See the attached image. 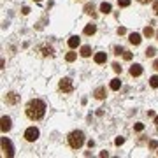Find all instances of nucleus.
Returning a JSON list of instances; mask_svg holds the SVG:
<instances>
[{
    "instance_id": "obj_12",
    "label": "nucleus",
    "mask_w": 158,
    "mask_h": 158,
    "mask_svg": "<svg viewBox=\"0 0 158 158\" xmlns=\"http://www.w3.org/2000/svg\"><path fill=\"white\" fill-rule=\"evenodd\" d=\"M109 86H111V90H119V88H121V81L116 77V79L111 81V85H109Z\"/></svg>"
},
{
    "instance_id": "obj_21",
    "label": "nucleus",
    "mask_w": 158,
    "mask_h": 158,
    "mask_svg": "<svg viewBox=\"0 0 158 158\" xmlns=\"http://www.w3.org/2000/svg\"><path fill=\"white\" fill-rule=\"evenodd\" d=\"M155 53H156L155 48H148V49H146V56H155Z\"/></svg>"
},
{
    "instance_id": "obj_26",
    "label": "nucleus",
    "mask_w": 158,
    "mask_h": 158,
    "mask_svg": "<svg viewBox=\"0 0 158 158\" xmlns=\"http://www.w3.org/2000/svg\"><path fill=\"white\" fill-rule=\"evenodd\" d=\"M142 128H144V125H142V123H137V125H135V130H137V132H141Z\"/></svg>"
},
{
    "instance_id": "obj_18",
    "label": "nucleus",
    "mask_w": 158,
    "mask_h": 158,
    "mask_svg": "<svg viewBox=\"0 0 158 158\" xmlns=\"http://www.w3.org/2000/svg\"><path fill=\"white\" fill-rule=\"evenodd\" d=\"M149 85H151V88H158V76H153L149 79Z\"/></svg>"
},
{
    "instance_id": "obj_19",
    "label": "nucleus",
    "mask_w": 158,
    "mask_h": 158,
    "mask_svg": "<svg viewBox=\"0 0 158 158\" xmlns=\"http://www.w3.org/2000/svg\"><path fill=\"white\" fill-rule=\"evenodd\" d=\"M132 0H118V6L119 7H128Z\"/></svg>"
},
{
    "instance_id": "obj_17",
    "label": "nucleus",
    "mask_w": 158,
    "mask_h": 158,
    "mask_svg": "<svg viewBox=\"0 0 158 158\" xmlns=\"http://www.w3.org/2000/svg\"><path fill=\"white\" fill-rule=\"evenodd\" d=\"M6 100H7V102H9V104H14V102H16V100H18V97H16V95H14V93H9V95H7V97H6Z\"/></svg>"
},
{
    "instance_id": "obj_14",
    "label": "nucleus",
    "mask_w": 158,
    "mask_h": 158,
    "mask_svg": "<svg viewBox=\"0 0 158 158\" xmlns=\"http://www.w3.org/2000/svg\"><path fill=\"white\" fill-rule=\"evenodd\" d=\"M90 55H91V49H90V46H83V48H81V56L88 58Z\"/></svg>"
},
{
    "instance_id": "obj_31",
    "label": "nucleus",
    "mask_w": 158,
    "mask_h": 158,
    "mask_svg": "<svg viewBox=\"0 0 158 158\" xmlns=\"http://www.w3.org/2000/svg\"><path fill=\"white\" fill-rule=\"evenodd\" d=\"M155 123H156V125H158V116H155Z\"/></svg>"
},
{
    "instance_id": "obj_20",
    "label": "nucleus",
    "mask_w": 158,
    "mask_h": 158,
    "mask_svg": "<svg viewBox=\"0 0 158 158\" xmlns=\"http://www.w3.org/2000/svg\"><path fill=\"white\" fill-rule=\"evenodd\" d=\"M153 34H155V32H153L151 27H146V28H144V35H146V37H151Z\"/></svg>"
},
{
    "instance_id": "obj_11",
    "label": "nucleus",
    "mask_w": 158,
    "mask_h": 158,
    "mask_svg": "<svg viewBox=\"0 0 158 158\" xmlns=\"http://www.w3.org/2000/svg\"><path fill=\"white\" fill-rule=\"evenodd\" d=\"M107 60V55L106 53H97L95 55V63H104Z\"/></svg>"
},
{
    "instance_id": "obj_8",
    "label": "nucleus",
    "mask_w": 158,
    "mask_h": 158,
    "mask_svg": "<svg viewBox=\"0 0 158 158\" xmlns=\"http://www.w3.org/2000/svg\"><path fill=\"white\" fill-rule=\"evenodd\" d=\"M69 48H70V49H74V48H77L79 46V37L77 35H72V37H70V39H69Z\"/></svg>"
},
{
    "instance_id": "obj_2",
    "label": "nucleus",
    "mask_w": 158,
    "mask_h": 158,
    "mask_svg": "<svg viewBox=\"0 0 158 158\" xmlns=\"http://www.w3.org/2000/svg\"><path fill=\"white\" fill-rule=\"evenodd\" d=\"M69 144H70V148H74V149H79V148L85 144V134H83L81 130H74L72 134L69 135Z\"/></svg>"
},
{
    "instance_id": "obj_32",
    "label": "nucleus",
    "mask_w": 158,
    "mask_h": 158,
    "mask_svg": "<svg viewBox=\"0 0 158 158\" xmlns=\"http://www.w3.org/2000/svg\"><path fill=\"white\" fill-rule=\"evenodd\" d=\"M35 2H40V0H35Z\"/></svg>"
},
{
    "instance_id": "obj_6",
    "label": "nucleus",
    "mask_w": 158,
    "mask_h": 158,
    "mask_svg": "<svg viewBox=\"0 0 158 158\" xmlns=\"http://www.w3.org/2000/svg\"><path fill=\"white\" fill-rule=\"evenodd\" d=\"M11 118H7V116H2V132L6 134V132H9L11 130Z\"/></svg>"
},
{
    "instance_id": "obj_23",
    "label": "nucleus",
    "mask_w": 158,
    "mask_h": 158,
    "mask_svg": "<svg viewBox=\"0 0 158 158\" xmlns=\"http://www.w3.org/2000/svg\"><path fill=\"white\" fill-rule=\"evenodd\" d=\"M123 142H125V139H123V137H118V139L114 141V144H116V146H121Z\"/></svg>"
},
{
    "instance_id": "obj_30",
    "label": "nucleus",
    "mask_w": 158,
    "mask_h": 158,
    "mask_svg": "<svg viewBox=\"0 0 158 158\" xmlns=\"http://www.w3.org/2000/svg\"><path fill=\"white\" fill-rule=\"evenodd\" d=\"M153 69H155V70H158V60L155 63H153Z\"/></svg>"
},
{
    "instance_id": "obj_27",
    "label": "nucleus",
    "mask_w": 158,
    "mask_h": 158,
    "mask_svg": "<svg viewBox=\"0 0 158 158\" xmlns=\"http://www.w3.org/2000/svg\"><path fill=\"white\" fill-rule=\"evenodd\" d=\"M153 11L156 12V16H158V0L155 2V6H153Z\"/></svg>"
},
{
    "instance_id": "obj_25",
    "label": "nucleus",
    "mask_w": 158,
    "mask_h": 158,
    "mask_svg": "<svg viewBox=\"0 0 158 158\" xmlns=\"http://www.w3.org/2000/svg\"><path fill=\"white\" fill-rule=\"evenodd\" d=\"M123 58H125V60H130V58H132V55H130L128 51H123Z\"/></svg>"
},
{
    "instance_id": "obj_1",
    "label": "nucleus",
    "mask_w": 158,
    "mask_h": 158,
    "mask_svg": "<svg viewBox=\"0 0 158 158\" xmlns=\"http://www.w3.org/2000/svg\"><path fill=\"white\" fill-rule=\"evenodd\" d=\"M46 113V104L39 98H34V100L28 102V106H27V116L30 119H40L44 116Z\"/></svg>"
},
{
    "instance_id": "obj_5",
    "label": "nucleus",
    "mask_w": 158,
    "mask_h": 158,
    "mask_svg": "<svg viewBox=\"0 0 158 158\" xmlns=\"http://www.w3.org/2000/svg\"><path fill=\"white\" fill-rule=\"evenodd\" d=\"M58 86H60V90L65 91V93H70V91H72V81H70V77H63Z\"/></svg>"
},
{
    "instance_id": "obj_9",
    "label": "nucleus",
    "mask_w": 158,
    "mask_h": 158,
    "mask_svg": "<svg viewBox=\"0 0 158 158\" xmlns=\"http://www.w3.org/2000/svg\"><path fill=\"white\" fill-rule=\"evenodd\" d=\"M128 40H130L134 46H139V44H141V35H139V34H130Z\"/></svg>"
},
{
    "instance_id": "obj_13",
    "label": "nucleus",
    "mask_w": 158,
    "mask_h": 158,
    "mask_svg": "<svg viewBox=\"0 0 158 158\" xmlns=\"http://www.w3.org/2000/svg\"><path fill=\"white\" fill-rule=\"evenodd\" d=\"M97 32V27L95 25H86V28H85V34L86 35H93Z\"/></svg>"
},
{
    "instance_id": "obj_28",
    "label": "nucleus",
    "mask_w": 158,
    "mask_h": 158,
    "mask_svg": "<svg viewBox=\"0 0 158 158\" xmlns=\"http://www.w3.org/2000/svg\"><path fill=\"white\" fill-rule=\"evenodd\" d=\"M125 32H127V30H125V28H118V34H119V35H123Z\"/></svg>"
},
{
    "instance_id": "obj_24",
    "label": "nucleus",
    "mask_w": 158,
    "mask_h": 158,
    "mask_svg": "<svg viewBox=\"0 0 158 158\" xmlns=\"http://www.w3.org/2000/svg\"><path fill=\"white\" fill-rule=\"evenodd\" d=\"M113 69H114V72H121V67H119V63H114Z\"/></svg>"
},
{
    "instance_id": "obj_15",
    "label": "nucleus",
    "mask_w": 158,
    "mask_h": 158,
    "mask_svg": "<svg viewBox=\"0 0 158 158\" xmlns=\"http://www.w3.org/2000/svg\"><path fill=\"white\" fill-rule=\"evenodd\" d=\"M85 12H86V14L95 16V7H93V4H86V6H85Z\"/></svg>"
},
{
    "instance_id": "obj_10",
    "label": "nucleus",
    "mask_w": 158,
    "mask_h": 158,
    "mask_svg": "<svg viewBox=\"0 0 158 158\" xmlns=\"http://www.w3.org/2000/svg\"><path fill=\"white\" fill-rule=\"evenodd\" d=\"M93 95H95V98H98V100H102V98H106V88H102V86H100V88H97Z\"/></svg>"
},
{
    "instance_id": "obj_22",
    "label": "nucleus",
    "mask_w": 158,
    "mask_h": 158,
    "mask_svg": "<svg viewBox=\"0 0 158 158\" xmlns=\"http://www.w3.org/2000/svg\"><path fill=\"white\" fill-rule=\"evenodd\" d=\"M65 60H67V62H74V60H76V53H67Z\"/></svg>"
},
{
    "instance_id": "obj_29",
    "label": "nucleus",
    "mask_w": 158,
    "mask_h": 158,
    "mask_svg": "<svg viewBox=\"0 0 158 158\" xmlns=\"http://www.w3.org/2000/svg\"><path fill=\"white\" fill-rule=\"evenodd\" d=\"M139 4H148V2H151V0H137Z\"/></svg>"
},
{
    "instance_id": "obj_7",
    "label": "nucleus",
    "mask_w": 158,
    "mask_h": 158,
    "mask_svg": "<svg viewBox=\"0 0 158 158\" xmlns=\"http://www.w3.org/2000/svg\"><path fill=\"white\" fill-rule=\"evenodd\" d=\"M141 74H142V67L139 65V63H134V65L130 67V76L137 77V76H141Z\"/></svg>"
},
{
    "instance_id": "obj_3",
    "label": "nucleus",
    "mask_w": 158,
    "mask_h": 158,
    "mask_svg": "<svg viewBox=\"0 0 158 158\" xmlns=\"http://www.w3.org/2000/svg\"><path fill=\"white\" fill-rule=\"evenodd\" d=\"M0 144H2V151H4V156H12V155H14V148H12L11 141H9L7 137H2Z\"/></svg>"
},
{
    "instance_id": "obj_16",
    "label": "nucleus",
    "mask_w": 158,
    "mask_h": 158,
    "mask_svg": "<svg viewBox=\"0 0 158 158\" xmlns=\"http://www.w3.org/2000/svg\"><path fill=\"white\" fill-rule=\"evenodd\" d=\"M100 12H104V14H109V12H111V4H106V2H104V4L100 6Z\"/></svg>"
},
{
    "instance_id": "obj_4",
    "label": "nucleus",
    "mask_w": 158,
    "mask_h": 158,
    "mask_svg": "<svg viewBox=\"0 0 158 158\" xmlns=\"http://www.w3.org/2000/svg\"><path fill=\"white\" fill-rule=\"evenodd\" d=\"M25 139L28 142H34L39 139V130L35 128V127H28V128L25 130Z\"/></svg>"
}]
</instances>
